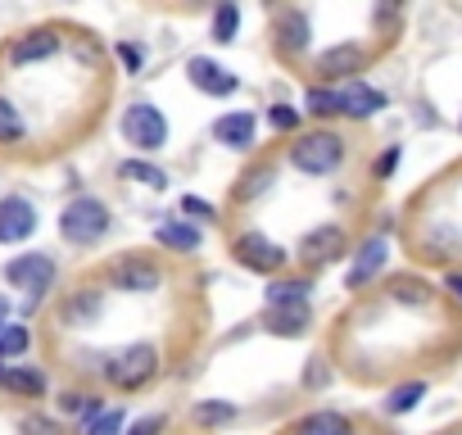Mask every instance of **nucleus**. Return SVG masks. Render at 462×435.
Here are the masks:
<instances>
[{"label":"nucleus","mask_w":462,"mask_h":435,"mask_svg":"<svg viewBox=\"0 0 462 435\" xmlns=\"http://www.w3.org/2000/svg\"><path fill=\"white\" fill-rule=\"evenodd\" d=\"M154 376H159V349L154 345H127V349L105 358V381L114 390H123V394L145 390Z\"/></svg>","instance_id":"f257e3e1"},{"label":"nucleus","mask_w":462,"mask_h":435,"mask_svg":"<svg viewBox=\"0 0 462 435\" xmlns=\"http://www.w3.org/2000/svg\"><path fill=\"white\" fill-rule=\"evenodd\" d=\"M109 232V204L96 199V195H78L64 204L60 213V236L69 245H96L100 236Z\"/></svg>","instance_id":"f03ea898"},{"label":"nucleus","mask_w":462,"mask_h":435,"mask_svg":"<svg viewBox=\"0 0 462 435\" xmlns=\"http://www.w3.org/2000/svg\"><path fill=\"white\" fill-rule=\"evenodd\" d=\"M345 163V136L340 132H304L291 145V168H300L304 177H327Z\"/></svg>","instance_id":"7ed1b4c3"},{"label":"nucleus","mask_w":462,"mask_h":435,"mask_svg":"<svg viewBox=\"0 0 462 435\" xmlns=\"http://www.w3.org/2000/svg\"><path fill=\"white\" fill-rule=\"evenodd\" d=\"M123 141L127 145H136L141 154H154V150H163L168 145V118L150 105V100H141V105H132V109H123Z\"/></svg>","instance_id":"20e7f679"},{"label":"nucleus","mask_w":462,"mask_h":435,"mask_svg":"<svg viewBox=\"0 0 462 435\" xmlns=\"http://www.w3.org/2000/svg\"><path fill=\"white\" fill-rule=\"evenodd\" d=\"M5 282L28 291V309H37L42 295L51 291V282H55V259L51 255H19V259L5 264Z\"/></svg>","instance_id":"39448f33"},{"label":"nucleus","mask_w":462,"mask_h":435,"mask_svg":"<svg viewBox=\"0 0 462 435\" xmlns=\"http://www.w3.org/2000/svg\"><path fill=\"white\" fill-rule=\"evenodd\" d=\"M109 286L123 295H154V291H163V268L145 255H127V259L109 264Z\"/></svg>","instance_id":"423d86ee"},{"label":"nucleus","mask_w":462,"mask_h":435,"mask_svg":"<svg viewBox=\"0 0 462 435\" xmlns=\"http://www.w3.org/2000/svg\"><path fill=\"white\" fill-rule=\"evenodd\" d=\"M231 255H236L241 268H250V273H259V277L282 273L286 259H291V250H282V245L268 241L263 232H245V236H236V241H231Z\"/></svg>","instance_id":"0eeeda50"},{"label":"nucleus","mask_w":462,"mask_h":435,"mask_svg":"<svg viewBox=\"0 0 462 435\" xmlns=\"http://www.w3.org/2000/svg\"><path fill=\"white\" fill-rule=\"evenodd\" d=\"M345 250H349L345 227H340V223H322V227H313V232L295 245V259H300L304 268H327V264L345 259Z\"/></svg>","instance_id":"6e6552de"},{"label":"nucleus","mask_w":462,"mask_h":435,"mask_svg":"<svg viewBox=\"0 0 462 435\" xmlns=\"http://www.w3.org/2000/svg\"><path fill=\"white\" fill-rule=\"evenodd\" d=\"M37 232V204L28 195L0 199V245H23Z\"/></svg>","instance_id":"1a4fd4ad"},{"label":"nucleus","mask_w":462,"mask_h":435,"mask_svg":"<svg viewBox=\"0 0 462 435\" xmlns=\"http://www.w3.org/2000/svg\"><path fill=\"white\" fill-rule=\"evenodd\" d=\"M186 78H190V87L195 91H204V96H236V73H231L226 64H217V60H208V55H195V60H186Z\"/></svg>","instance_id":"9d476101"},{"label":"nucleus","mask_w":462,"mask_h":435,"mask_svg":"<svg viewBox=\"0 0 462 435\" xmlns=\"http://www.w3.org/2000/svg\"><path fill=\"white\" fill-rule=\"evenodd\" d=\"M363 69H367V51H363L358 42H336V46H327V51L318 55L322 82H345V78H354V73H363Z\"/></svg>","instance_id":"9b49d317"},{"label":"nucleus","mask_w":462,"mask_h":435,"mask_svg":"<svg viewBox=\"0 0 462 435\" xmlns=\"http://www.w3.org/2000/svg\"><path fill=\"white\" fill-rule=\"evenodd\" d=\"M100 313H105V291L82 286V291H73V295L60 304V327L87 331V327H96V322H100Z\"/></svg>","instance_id":"f8f14e48"},{"label":"nucleus","mask_w":462,"mask_h":435,"mask_svg":"<svg viewBox=\"0 0 462 435\" xmlns=\"http://www.w3.org/2000/svg\"><path fill=\"white\" fill-rule=\"evenodd\" d=\"M385 259H390V241H385V236L363 241L358 255H354V268H349V277H345V291H363V286L385 268Z\"/></svg>","instance_id":"ddd939ff"},{"label":"nucleus","mask_w":462,"mask_h":435,"mask_svg":"<svg viewBox=\"0 0 462 435\" xmlns=\"http://www.w3.org/2000/svg\"><path fill=\"white\" fill-rule=\"evenodd\" d=\"M254 132H259L254 109L222 114V118L213 123V141H217V145H226V150H250V145H254Z\"/></svg>","instance_id":"4468645a"},{"label":"nucleus","mask_w":462,"mask_h":435,"mask_svg":"<svg viewBox=\"0 0 462 435\" xmlns=\"http://www.w3.org/2000/svg\"><path fill=\"white\" fill-rule=\"evenodd\" d=\"M60 51V37L51 32V28H42V32H23L14 46H10V69H28V64H42V60H51Z\"/></svg>","instance_id":"2eb2a0df"},{"label":"nucleus","mask_w":462,"mask_h":435,"mask_svg":"<svg viewBox=\"0 0 462 435\" xmlns=\"http://www.w3.org/2000/svg\"><path fill=\"white\" fill-rule=\"evenodd\" d=\"M154 241H159L163 250H172V255H195L204 236H199L195 223H186V218H168V223L154 227Z\"/></svg>","instance_id":"dca6fc26"},{"label":"nucleus","mask_w":462,"mask_h":435,"mask_svg":"<svg viewBox=\"0 0 462 435\" xmlns=\"http://www.w3.org/2000/svg\"><path fill=\"white\" fill-rule=\"evenodd\" d=\"M385 109V96L376 91V87H367V82H349L345 91H340V114L345 118H372V114H381Z\"/></svg>","instance_id":"f3484780"},{"label":"nucleus","mask_w":462,"mask_h":435,"mask_svg":"<svg viewBox=\"0 0 462 435\" xmlns=\"http://www.w3.org/2000/svg\"><path fill=\"white\" fill-rule=\"evenodd\" d=\"M309 291H313L309 277H277L263 291V300H268V309H291V304H309Z\"/></svg>","instance_id":"a211bd4d"},{"label":"nucleus","mask_w":462,"mask_h":435,"mask_svg":"<svg viewBox=\"0 0 462 435\" xmlns=\"http://www.w3.org/2000/svg\"><path fill=\"white\" fill-rule=\"evenodd\" d=\"M263 322H268L273 336H304L309 322H313V313H309V304H291V309H268Z\"/></svg>","instance_id":"6ab92c4d"},{"label":"nucleus","mask_w":462,"mask_h":435,"mask_svg":"<svg viewBox=\"0 0 462 435\" xmlns=\"http://www.w3.org/2000/svg\"><path fill=\"white\" fill-rule=\"evenodd\" d=\"M277 46H282L286 55H300V51L309 46V14H304V10H291V14H282Z\"/></svg>","instance_id":"aec40b11"},{"label":"nucleus","mask_w":462,"mask_h":435,"mask_svg":"<svg viewBox=\"0 0 462 435\" xmlns=\"http://www.w3.org/2000/svg\"><path fill=\"white\" fill-rule=\"evenodd\" d=\"M295 435H354V421H349L345 412H331V408H322V412L304 417V421L295 426Z\"/></svg>","instance_id":"412c9836"},{"label":"nucleus","mask_w":462,"mask_h":435,"mask_svg":"<svg viewBox=\"0 0 462 435\" xmlns=\"http://www.w3.org/2000/svg\"><path fill=\"white\" fill-rule=\"evenodd\" d=\"M118 177H123V181H136V186H145V190H168V172H163L159 163H145V159L118 163Z\"/></svg>","instance_id":"4be33fe9"},{"label":"nucleus","mask_w":462,"mask_h":435,"mask_svg":"<svg viewBox=\"0 0 462 435\" xmlns=\"http://www.w3.org/2000/svg\"><path fill=\"white\" fill-rule=\"evenodd\" d=\"M5 390L23 394V399H42L46 394V372H37V367H5Z\"/></svg>","instance_id":"5701e85b"},{"label":"nucleus","mask_w":462,"mask_h":435,"mask_svg":"<svg viewBox=\"0 0 462 435\" xmlns=\"http://www.w3.org/2000/svg\"><path fill=\"white\" fill-rule=\"evenodd\" d=\"M421 399H426V381H403V385H394V390L385 394V412H390V417H403V412H412Z\"/></svg>","instance_id":"b1692460"},{"label":"nucleus","mask_w":462,"mask_h":435,"mask_svg":"<svg viewBox=\"0 0 462 435\" xmlns=\"http://www.w3.org/2000/svg\"><path fill=\"white\" fill-rule=\"evenodd\" d=\"M190 417H195V426L213 430V426H226L231 417H236V403H226V399H199Z\"/></svg>","instance_id":"393cba45"},{"label":"nucleus","mask_w":462,"mask_h":435,"mask_svg":"<svg viewBox=\"0 0 462 435\" xmlns=\"http://www.w3.org/2000/svg\"><path fill=\"white\" fill-rule=\"evenodd\" d=\"M268 186H273V168H268V163H259V168H250V172L236 181V190H231V195H236L241 204H250V199L268 195Z\"/></svg>","instance_id":"a878e982"},{"label":"nucleus","mask_w":462,"mask_h":435,"mask_svg":"<svg viewBox=\"0 0 462 435\" xmlns=\"http://www.w3.org/2000/svg\"><path fill=\"white\" fill-rule=\"evenodd\" d=\"M28 136V123H23V114L14 109V100H5L0 96V145H19Z\"/></svg>","instance_id":"bb28decb"},{"label":"nucleus","mask_w":462,"mask_h":435,"mask_svg":"<svg viewBox=\"0 0 462 435\" xmlns=\"http://www.w3.org/2000/svg\"><path fill=\"white\" fill-rule=\"evenodd\" d=\"M32 345V331L23 322H10L5 331H0V363H10V358H23Z\"/></svg>","instance_id":"cd10ccee"},{"label":"nucleus","mask_w":462,"mask_h":435,"mask_svg":"<svg viewBox=\"0 0 462 435\" xmlns=\"http://www.w3.org/2000/svg\"><path fill=\"white\" fill-rule=\"evenodd\" d=\"M304 109H309L313 118H340V91H331V87H313V91L304 96Z\"/></svg>","instance_id":"c85d7f7f"},{"label":"nucleus","mask_w":462,"mask_h":435,"mask_svg":"<svg viewBox=\"0 0 462 435\" xmlns=\"http://www.w3.org/2000/svg\"><path fill=\"white\" fill-rule=\"evenodd\" d=\"M236 32H241V10L236 5H217V14H213V42L226 46V42H236Z\"/></svg>","instance_id":"c756f323"},{"label":"nucleus","mask_w":462,"mask_h":435,"mask_svg":"<svg viewBox=\"0 0 462 435\" xmlns=\"http://www.w3.org/2000/svg\"><path fill=\"white\" fill-rule=\"evenodd\" d=\"M127 430V417H123V408H105L91 426H87V435H123Z\"/></svg>","instance_id":"7c9ffc66"},{"label":"nucleus","mask_w":462,"mask_h":435,"mask_svg":"<svg viewBox=\"0 0 462 435\" xmlns=\"http://www.w3.org/2000/svg\"><path fill=\"white\" fill-rule=\"evenodd\" d=\"M394 300H399V304H426V300H430V291H426V282L403 277V282H394Z\"/></svg>","instance_id":"2f4dec72"},{"label":"nucleus","mask_w":462,"mask_h":435,"mask_svg":"<svg viewBox=\"0 0 462 435\" xmlns=\"http://www.w3.org/2000/svg\"><path fill=\"white\" fill-rule=\"evenodd\" d=\"M300 114H304V109H291V105H273V109H268V123H273L277 132H295V127H300Z\"/></svg>","instance_id":"473e14b6"},{"label":"nucleus","mask_w":462,"mask_h":435,"mask_svg":"<svg viewBox=\"0 0 462 435\" xmlns=\"http://www.w3.org/2000/svg\"><path fill=\"white\" fill-rule=\"evenodd\" d=\"M19 430H23V435H60V421H51V417H37V412H28V417L19 421Z\"/></svg>","instance_id":"72a5a7b5"},{"label":"nucleus","mask_w":462,"mask_h":435,"mask_svg":"<svg viewBox=\"0 0 462 435\" xmlns=\"http://www.w3.org/2000/svg\"><path fill=\"white\" fill-rule=\"evenodd\" d=\"M399 159H403V150H399V145H390V150H385V154H381V159L372 163V172H376V177L385 181V177H390V172L399 168Z\"/></svg>","instance_id":"f704fd0d"},{"label":"nucleus","mask_w":462,"mask_h":435,"mask_svg":"<svg viewBox=\"0 0 462 435\" xmlns=\"http://www.w3.org/2000/svg\"><path fill=\"white\" fill-rule=\"evenodd\" d=\"M159 430H163V417H159V412H150V417H136L123 435H159Z\"/></svg>","instance_id":"c9c22d12"},{"label":"nucleus","mask_w":462,"mask_h":435,"mask_svg":"<svg viewBox=\"0 0 462 435\" xmlns=\"http://www.w3.org/2000/svg\"><path fill=\"white\" fill-rule=\"evenodd\" d=\"M181 213H190V218H204V223H208V218H217V213H213V204H204L199 195H181Z\"/></svg>","instance_id":"e433bc0d"},{"label":"nucleus","mask_w":462,"mask_h":435,"mask_svg":"<svg viewBox=\"0 0 462 435\" xmlns=\"http://www.w3.org/2000/svg\"><path fill=\"white\" fill-rule=\"evenodd\" d=\"M118 55H123L127 73H136V69H141V51H136V46H118Z\"/></svg>","instance_id":"4c0bfd02"},{"label":"nucleus","mask_w":462,"mask_h":435,"mask_svg":"<svg viewBox=\"0 0 462 435\" xmlns=\"http://www.w3.org/2000/svg\"><path fill=\"white\" fill-rule=\"evenodd\" d=\"M327 372H322V358H309V385H322Z\"/></svg>","instance_id":"58836bf2"},{"label":"nucleus","mask_w":462,"mask_h":435,"mask_svg":"<svg viewBox=\"0 0 462 435\" xmlns=\"http://www.w3.org/2000/svg\"><path fill=\"white\" fill-rule=\"evenodd\" d=\"M444 291H448L453 300H462V273H448V277H444Z\"/></svg>","instance_id":"ea45409f"},{"label":"nucleus","mask_w":462,"mask_h":435,"mask_svg":"<svg viewBox=\"0 0 462 435\" xmlns=\"http://www.w3.org/2000/svg\"><path fill=\"white\" fill-rule=\"evenodd\" d=\"M5 327H10V300L0 295V331H5Z\"/></svg>","instance_id":"a19ab883"},{"label":"nucleus","mask_w":462,"mask_h":435,"mask_svg":"<svg viewBox=\"0 0 462 435\" xmlns=\"http://www.w3.org/2000/svg\"><path fill=\"white\" fill-rule=\"evenodd\" d=\"M0 385H5V367H0Z\"/></svg>","instance_id":"79ce46f5"},{"label":"nucleus","mask_w":462,"mask_h":435,"mask_svg":"<svg viewBox=\"0 0 462 435\" xmlns=\"http://www.w3.org/2000/svg\"><path fill=\"white\" fill-rule=\"evenodd\" d=\"M457 127H462V123H457Z\"/></svg>","instance_id":"37998d69"}]
</instances>
